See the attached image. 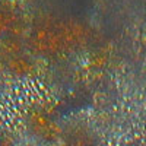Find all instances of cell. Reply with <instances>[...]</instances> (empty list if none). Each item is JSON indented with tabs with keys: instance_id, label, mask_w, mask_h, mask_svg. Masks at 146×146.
Wrapping results in <instances>:
<instances>
[{
	"instance_id": "6da1fadb",
	"label": "cell",
	"mask_w": 146,
	"mask_h": 146,
	"mask_svg": "<svg viewBox=\"0 0 146 146\" xmlns=\"http://www.w3.org/2000/svg\"><path fill=\"white\" fill-rule=\"evenodd\" d=\"M58 146H96V143L88 131L75 130L67 135Z\"/></svg>"
}]
</instances>
